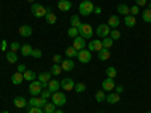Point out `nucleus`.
<instances>
[{
  "label": "nucleus",
  "mask_w": 151,
  "mask_h": 113,
  "mask_svg": "<svg viewBox=\"0 0 151 113\" xmlns=\"http://www.w3.org/2000/svg\"><path fill=\"white\" fill-rule=\"evenodd\" d=\"M94 8L95 6H94V3L91 2V0H83V2L79 5V14L88 17V15L94 14Z\"/></svg>",
  "instance_id": "nucleus-1"
},
{
  "label": "nucleus",
  "mask_w": 151,
  "mask_h": 113,
  "mask_svg": "<svg viewBox=\"0 0 151 113\" xmlns=\"http://www.w3.org/2000/svg\"><path fill=\"white\" fill-rule=\"evenodd\" d=\"M77 29H79V36H82L83 39H91L92 35H94V30H92V27L89 26V24L82 23Z\"/></svg>",
  "instance_id": "nucleus-2"
},
{
  "label": "nucleus",
  "mask_w": 151,
  "mask_h": 113,
  "mask_svg": "<svg viewBox=\"0 0 151 113\" xmlns=\"http://www.w3.org/2000/svg\"><path fill=\"white\" fill-rule=\"evenodd\" d=\"M30 12H32V15H33V17L41 18V17H45V14H47V8L42 6V5H40V3H32Z\"/></svg>",
  "instance_id": "nucleus-3"
},
{
  "label": "nucleus",
  "mask_w": 151,
  "mask_h": 113,
  "mask_svg": "<svg viewBox=\"0 0 151 113\" xmlns=\"http://www.w3.org/2000/svg\"><path fill=\"white\" fill-rule=\"evenodd\" d=\"M52 103L56 106V107H60V106H65V103H67V97H65V94L64 92H55V94H52Z\"/></svg>",
  "instance_id": "nucleus-4"
},
{
  "label": "nucleus",
  "mask_w": 151,
  "mask_h": 113,
  "mask_svg": "<svg viewBox=\"0 0 151 113\" xmlns=\"http://www.w3.org/2000/svg\"><path fill=\"white\" fill-rule=\"evenodd\" d=\"M42 89H44V87H42V83L33 80V82L30 83V86H29V94H30L32 97H38V95L42 92Z\"/></svg>",
  "instance_id": "nucleus-5"
},
{
  "label": "nucleus",
  "mask_w": 151,
  "mask_h": 113,
  "mask_svg": "<svg viewBox=\"0 0 151 113\" xmlns=\"http://www.w3.org/2000/svg\"><path fill=\"white\" fill-rule=\"evenodd\" d=\"M47 104V99L45 98H42L41 95L40 97H32L29 101H27V106H30V107H44Z\"/></svg>",
  "instance_id": "nucleus-6"
},
{
  "label": "nucleus",
  "mask_w": 151,
  "mask_h": 113,
  "mask_svg": "<svg viewBox=\"0 0 151 113\" xmlns=\"http://www.w3.org/2000/svg\"><path fill=\"white\" fill-rule=\"evenodd\" d=\"M109 33H110V27L107 26V24H100V26L97 27V30H95V35L98 36V39L100 38H107L109 36Z\"/></svg>",
  "instance_id": "nucleus-7"
},
{
  "label": "nucleus",
  "mask_w": 151,
  "mask_h": 113,
  "mask_svg": "<svg viewBox=\"0 0 151 113\" xmlns=\"http://www.w3.org/2000/svg\"><path fill=\"white\" fill-rule=\"evenodd\" d=\"M77 57H79V60L82 62V64H88V62H91L92 54H91V51L88 48H83V50H80V51L77 53Z\"/></svg>",
  "instance_id": "nucleus-8"
},
{
  "label": "nucleus",
  "mask_w": 151,
  "mask_h": 113,
  "mask_svg": "<svg viewBox=\"0 0 151 113\" xmlns=\"http://www.w3.org/2000/svg\"><path fill=\"white\" fill-rule=\"evenodd\" d=\"M74 86H76V82H74L73 79H70V77H67V79H64V80H60V87H62L64 91H67V92L73 91Z\"/></svg>",
  "instance_id": "nucleus-9"
},
{
  "label": "nucleus",
  "mask_w": 151,
  "mask_h": 113,
  "mask_svg": "<svg viewBox=\"0 0 151 113\" xmlns=\"http://www.w3.org/2000/svg\"><path fill=\"white\" fill-rule=\"evenodd\" d=\"M115 82H113V79H104L103 82H101V87H103V91L104 92H112L113 89H115Z\"/></svg>",
  "instance_id": "nucleus-10"
},
{
  "label": "nucleus",
  "mask_w": 151,
  "mask_h": 113,
  "mask_svg": "<svg viewBox=\"0 0 151 113\" xmlns=\"http://www.w3.org/2000/svg\"><path fill=\"white\" fill-rule=\"evenodd\" d=\"M103 48V42L100 39H92L89 41V44H88V50L92 53V51H100V50Z\"/></svg>",
  "instance_id": "nucleus-11"
},
{
  "label": "nucleus",
  "mask_w": 151,
  "mask_h": 113,
  "mask_svg": "<svg viewBox=\"0 0 151 113\" xmlns=\"http://www.w3.org/2000/svg\"><path fill=\"white\" fill-rule=\"evenodd\" d=\"M36 77H38V82L42 83V87H44V89H47L48 82L52 80V72H41L40 75H36Z\"/></svg>",
  "instance_id": "nucleus-12"
},
{
  "label": "nucleus",
  "mask_w": 151,
  "mask_h": 113,
  "mask_svg": "<svg viewBox=\"0 0 151 113\" xmlns=\"http://www.w3.org/2000/svg\"><path fill=\"white\" fill-rule=\"evenodd\" d=\"M73 47L77 50V51H80V50L86 48V39H83L82 36H77V38H74L73 39Z\"/></svg>",
  "instance_id": "nucleus-13"
},
{
  "label": "nucleus",
  "mask_w": 151,
  "mask_h": 113,
  "mask_svg": "<svg viewBox=\"0 0 151 113\" xmlns=\"http://www.w3.org/2000/svg\"><path fill=\"white\" fill-rule=\"evenodd\" d=\"M47 89L52 92V94H55V92H58L59 89H60V82L59 80H55V79H52L48 82V84H47Z\"/></svg>",
  "instance_id": "nucleus-14"
},
{
  "label": "nucleus",
  "mask_w": 151,
  "mask_h": 113,
  "mask_svg": "<svg viewBox=\"0 0 151 113\" xmlns=\"http://www.w3.org/2000/svg\"><path fill=\"white\" fill-rule=\"evenodd\" d=\"M71 2H70V0H59V2H58V8L62 11V12H67V11H70L71 9Z\"/></svg>",
  "instance_id": "nucleus-15"
},
{
  "label": "nucleus",
  "mask_w": 151,
  "mask_h": 113,
  "mask_svg": "<svg viewBox=\"0 0 151 113\" xmlns=\"http://www.w3.org/2000/svg\"><path fill=\"white\" fill-rule=\"evenodd\" d=\"M60 68L64 69V71H73V69H74V62H73V59H65V60H62Z\"/></svg>",
  "instance_id": "nucleus-16"
},
{
  "label": "nucleus",
  "mask_w": 151,
  "mask_h": 113,
  "mask_svg": "<svg viewBox=\"0 0 151 113\" xmlns=\"http://www.w3.org/2000/svg\"><path fill=\"white\" fill-rule=\"evenodd\" d=\"M121 99V97H119V94H116V92H112V94H107L106 95V101L109 103V104H115V103H118Z\"/></svg>",
  "instance_id": "nucleus-17"
},
{
  "label": "nucleus",
  "mask_w": 151,
  "mask_h": 113,
  "mask_svg": "<svg viewBox=\"0 0 151 113\" xmlns=\"http://www.w3.org/2000/svg\"><path fill=\"white\" fill-rule=\"evenodd\" d=\"M18 33L21 36H24V38H27V36L32 35V27L27 26V24H23V26H20V29H18Z\"/></svg>",
  "instance_id": "nucleus-18"
},
{
  "label": "nucleus",
  "mask_w": 151,
  "mask_h": 113,
  "mask_svg": "<svg viewBox=\"0 0 151 113\" xmlns=\"http://www.w3.org/2000/svg\"><path fill=\"white\" fill-rule=\"evenodd\" d=\"M14 106L18 107V109L26 107V106H27V99L24 98V97H15V98H14Z\"/></svg>",
  "instance_id": "nucleus-19"
},
{
  "label": "nucleus",
  "mask_w": 151,
  "mask_h": 113,
  "mask_svg": "<svg viewBox=\"0 0 151 113\" xmlns=\"http://www.w3.org/2000/svg\"><path fill=\"white\" fill-rule=\"evenodd\" d=\"M11 80H12V83H14L15 86H18V84H21L23 83V80H24V77H23V74L21 72H14L12 74V77H11Z\"/></svg>",
  "instance_id": "nucleus-20"
},
{
  "label": "nucleus",
  "mask_w": 151,
  "mask_h": 113,
  "mask_svg": "<svg viewBox=\"0 0 151 113\" xmlns=\"http://www.w3.org/2000/svg\"><path fill=\"white\" fill-rule=\"evenodd\" d=\"M32 50H33V48H32L30 44H23L20 51H21V54H23L24 57H29V56H32Z\"/></svg>",
  "instance_id": "nucleus-21"
},
{
  "label": "nucleus",
  "mask_w": 151,
  "mask_h": 113,
  "mask_svg": "<svg viewBox=\"0 0 151 113\" xmlns=\"http://www.w3.org/2000/svg\"><path fill=\"white\" fill-rule=\"evenodd\" d=\"M56 15L53 14V12H52V9H50V8H47V14H45V21L48 23V24H55L56 23Z\"/></svg>",
  "instance_id": "nucleus-22"
},
{
  "label": "nucleus",
  "mask_w": 151,
  "mask_h": 113,
  "mask_svg": "<svg viewBox=\"0 0 151 113\" xmlns=\"http://www.w3.org/2000/svg\"><path fill=\"white\" fill-rule=\"evenodd\" d=\"M124 24L127 27H133V26H136V17H133V15H125L124 17Z\"/></svg>",
  "instance_id": "nucleus-23"
},
{
  "label": "nucleus",
  "mask_w": 151,
  "mask_h": 113,
  "mask_svg": "<svg viewBox=\"0 0 151 113\" xmlns=\"http://www.w3.org/2000/svg\"><path fill=\"white\" fill-rule=\"evenodd\" d=\"M23 77H24V80H27V82H33L36 79V72L32 71V69H26L24 74H23Z\"/></svg>",
  "instance_id": "nucleus-24"
},
{
  "label": "nucleus",
  "mask_w": 151,
  "mask_h": 113,
  "mask_svg": "<svg viewBox=\"0 0 151 113\" xmlns=\"http://www.w3.org/2000/svg\"><path fill=\"white\" fill-rule=\"evenodd\" d=\"M107 26H109V27H113V29L118 27V26H119V18H118L116 15H112V17L107 20Z\"/></svg>",
  "instance_id": "nucleus-25"
},
{
  "label": "nucleus",
  "mask_w": 151,
  "mask_h": 113,
  "mask_svg": "<svg viewBox=\"0 0 151 113\" xmlns=\"http://www.w3.org/2000/svg\"><path fill=\"white\" fill-rule=\"evenodd\" d=\"M116 9H118V12H119V14H121V15H124V17L130 14V8H129L127 5H124V3H119Z\"/></svg>",
  "instance_id": "nucleus-26"
},
{
  "label": "nucleus",
  "mask_w": 151,
  "mask_h": 113,
  "mask_svg": "<svg viewBox=\"0 0 151 113\" xmlns=\"http://www.w3.org/2000/svg\"><path fill=\"white\" fill-rule=\"evenodd\" d=\"M109 57H110V51H109L107 48H101L98 51V59L100 60H107Z\"/></svg>",
  "instance_id": "nucleus-27"
},
{
  "label": "nucleus",
  "mask_w": 151,
  "mask_h": 113,
  "mask_svg": "<svg viewBox=\"0 0 151 113\" xmlns=\"http://www.w3.org/2000/svg\"><path fill=\"white\" fill-rule=\"evenodd\" d=\"M106 92L104 91H97L95 92V101L97 103H103V101H106Z\"/></svg>",
  "instance_id": "nucleus-28"
},
{
  "label": "nucleus",
  "mask_w": 151,
  "mask_h": 113,
  "mask_svg": "<svg viewBox=\"0 0 151 113\" xmlns=\"http://www.w3.org/2000/svg\"><path fill=\"white\" fill-rule=\"evenodd\" d=\"M77 53H79V51H77V50H76L73 45H71V47H68V48L65 50V54H67V57H68V59H71V57H77Z\"/></svg>",
  "instance_id": "nucleus-29"
},
{
  "label": "nucleus",
  "mask_w": 151,
  "mask_h": 113,
  "mask_svg": "<svg viewBox=\"0 0 151 113\" xmlns=\"http://www.w3.org/2000/svg\"><path fill=\"white\" fill-rule=\"evenodd\" d=\"M6 60L9 62V64H15V62L18 60L17 53H14V51H8V53H6Z\"/></svg>",
  "instance_id": "nucleus-30"
},
{
  "label": "nucleus",
  "mask_w": 151,
  "mask_h": 113,
  "mask_svg": "<svg viewBox=\"0 0 151 113\" xmlns=\"http://www.w3.org/2000/svg\"><path fill=\"white\" fill-rule=\"evenodd\" d=\"M70 23H71V27H79L80 24H82V21H80L79 15H73V17L70 18Z\"/></svg>",
  "instance_id": "nucleus-31"
},
{
  "label": "nucleus",
  "mask_w": 151,
  "mask_h": 113,
  "mask_svg": "<svg viewBox=\"0 0 151 113\" xmlns=\"http://www.w3.org/2000/svg\"><path fill=\"white\" fill-rule=\"evenodd\" d=\"M42 110H44V113H55L56 106H55L53 103H47V104L42 107Z\"/></svg>",
  "instance_id": "nucleus-32"
},
{
  "label": "nucleus",
  "mask_w": 151,
  "mask_h": 113,
  "mask_svg": "<svg viewBox=\"0 0 151 113\" xmlns=\"http://www.w3.org/2000/svg\"><path fill=\"white\" fill-rule=\"evenodd\" d=\"M103 48H107V50H110V47L113 45V39L110 36H107V38H103Z\"/></svg>",
  "instance_id": "nucleus-33"
},
{
  "label": "nucleus",
  "mask_w": 151,
  "mask_h": 113,
  "mask_svg": "<svg viewBox=\"0 0 151 113\" xmlns=\"http://www.w3.org/2000/svg\"><path fill=\"white\" fill-rule=\"evenodd\" d=\"M142 20L145 23H151V9H144L142 12Z\"/></svg>",
  "instance_id": "nucleus-34"
},
{
  "label": "nucleus",
  "mask_w": 151,
  "mask_h": 113,
  "mask_svg": "<svg viewBox=\"0 0 151 113\" xmlns=\"http://www.w3.org/2000/svg\"><path fill=\"white\" fill-rule=\"evenodd\" d=\"M74 89H76V92H77V94H83L86 91V84L85 83H76Z\"/></svg>",
  "instance_id": "nucleus-35"
},
{
  "label": "nucleus",
  "mask_w": 151,
  "mask_h": 113,
  "mask_svg": "<svg viewBox=\"0 0 151 113\" xmlns=\"http://www.w3.org/2000/svg\"><path fill=\"white\" fill-rule=\"evenodd\" d=\"M106 74H107L109 79H115L116 77V69L113 67H109V68H106Z\"/></svg>",
  "instance_id": "nucleus-36"
},
{
  "label": "nucleus",
  "mask_w": 151,
  "mask_h": 113,
  "mask_svg": "<svg viewBox=\"0 0 151 113\" xmlns=\"http://www.w3.org/2000/svg\"><path fill=\"white\" fill-rule=\"evenodd\" d=\"M52 75H59V74H62V68H60V65H58V64H53V67H52Z\"/></svg>",
  "instance_id": "nucleus-37"
},
{
  "label": "nucleus",
  "mask_w": 151,
  "mask_h": 113,
  "mask_svg": "<svg viewBox=\"0 0 151 113\" xmlns=\"http://www.w3.org/2000/svg\"><path fill=\"white\" fill-rule=\"evenodd\" d=\"M109 36L112 38L113 41H116V39H119V38H121V32H119V30H116V29H113V30H110Z\"/></svg>",
  "instance_id": "nucleus-38"
},
{
  "label": "nucleus",
  "mask_w": 151,
  "mask_h": 113,
  "mask_svg": "<svg viewBox=\"0 0 151 113\" xmlns=\"http://www.w3.org/2000/svg\"><path fill=\"white\" fill-rule=\"evenodd\" d=\"M68 36L73 38V39H74V38H77L79 36V29L77 27H70L68 29Z\"/></svg>",
  "instance_id": "nucleus-39"
},
{
  "label": "nucleus",
  "mask_w": 151,
  "mask_h": 113,
  "mask_svg": "<svg viewBox=\"0 0 151 113\" xmlns=\"http://www.w3.org/2000/svg\"><path fill=\"white\" fill-rule=\"evenodd\" d=\"M18 50H21V44H20V42H17V41H14V42L11 44V51L17 53Z\"/></svg>",
  "instance_id": "nucleus-40"
},
{
  "label": "nucleus",
  "mask_w": 151,
  "mask_h": 113,
  "mask_svg": "<svg viewBox=\"0 0 151 113\" xmlns=\"http://www.w3.org/2000/svg\"><path fill=\"white\" fill-rule=\"evenodd\" d=\"M41 56H42V51H41L40 48H33V50H32V57H35V59H40Z\"/></svg>",
  "instance_id": "nucleus-41"
},
{
  "label": "nucleus",
  "mask_w": 151,
  "mask_h": 113,
  "mask_svg": "<svg viewBox=\"0 0 151 113\" xmlns=\"http://www.w3.org/2000/svg\"><path fill=\"white\" fill-rule=\"evenodd\" d=\"M137 14H139V6H137V5H133V6L130 8V15L136 17Z\"/></svg>",
  "instance_id": "nucleus-42"
},
{
  "label": "nucleus",
  "mask_w": 151,
  "mask_h": 113,
  "mask_svg": "<svg viewBox=\"0 0 151 113\" xmlns=\"http://www.w3.org/2000/svg\"><path fill=\"white\" fill-rule=\"evenodd\" d=\"M40 95H41L42 98H45V99H48L50 97H52V92H50L48 89H42V92H41Z\"/></svg>",
  "instance_id": "nucleus-43"
},
{
  "label": "nucleus",
  "mask_w": 151,
  "mask_h": 113,
  "mask_svg": "<svg viewBox=\"0 0 151 113\" xmlns=\"http://www.w3.org/2000/svg\"><path fill=\"white\" fill-rule=\"evenodd\" d=\"M27 113H44V110L41 107H30Z\"/></svg>",
  "instance_id": "nucleus-44"
},
{
  "label": "nucleus",
  "mask_w": 151,
  "mask_h": 113,
  "mask_svg": "<svg viewBox=\"0 0 151 113\" xmlns=\"http://www.w3.org/2000/svg\"><path fill=\"white\" fill-rule=\"evenodd\" d=\"M62 60H64V59H62L60 54H55V56H53V62H55V64L60 65V64H62Z\"/></svg>",
  "instance_id": "nucleus-45"
},
{
  "label": "nucleus",
  "mask_w": 151,
  "mask_h": 113,
  "mask_svg": "<svg viewBox=\"0 0 151 113\" xmlns=\"http://www.w3.org/2000/svg\"><path fill=\"white\" fill-rule=\"evenodd\" d=\"M27 68H26V65H23V64H20L18 67H17V71L18 72H21V74H24V71H26Z\"/></svg>",
  "instance_id": "nucleus-46"
},
{
  "label": "nucleus",
  "mask_w": 151,
  "mask_h": 113,
  "mask_svg": "<svg viewBox=\"0 0 151 113\" xmlns=\"http://www.w3.org/2000/svg\"><path fill=\"white\" fill-rule=\"evenodd\" d=\"M6 47H8V42L3 39L2 42H0V50H2V51H6Z\"/></svg>",
  "instance_id": "nucleus-47"
},
{
  "label": "nucleus",
  "mask_w": 151,
  "mask_h": 113,
  "mask_svg": "<svg viewBox=\"0 0 151 113\" xmlns=\"http://www.w3.org/2000/svg\"><path fill=\"white\" fill-rule=\"evenodd\" d=\"M145 3H147V0H134V5H137V6H145Z\"/></svg>",
  "instance_id": "nucleus-48"
},
{
  "label": "nucleus",
  "mask_w": 151,
  "mask_h": 113,
  "mask_svg": "<svg viewBox=\"0 0 151 113\" xmlns=\"http://www.w3.org/2000/svg\"><path fill=\"white\" fill-rule=\"evenodd\" d=\"M101 12H103V9L100 8V6H95V8H94V14H98V15H100Z\"/></svg>",
  "instance_id": "nucleus-49"
},
{
  "label": "nucleus",
  "mask_w": 151,
  "mask_h": 113,
  "mask_svg": "<svg viewBox=\"0 0 151 113\" xmlns=\"http://www.w3.org/2000/svg\"><path fill=\"white\" fill-rule=\"evenodd\" d=\"M115 91H116V94H121L124 91V87L122 86H115Z\"/></svg>",
  "instance_id": "nucleus-50"
},
{
  "label": "nucleus",
  "mask_w": 151,
  "mask_h": 113,
  "mask_svg": "<svg viewBox=\"0 0 151 113\" xmlns=\"http://www.w3.org/2000/svg\"><path fill=\"white\" fill-rule=\"evenodd\" d=\"M55 113H64V110H60V109H56V110H55Z\"/></svg>",
  "instance_id": "nucleus-51"
},
{
  "label": "nucleus",
  "mask_w": 151,
  "mask_h": 113,
  "mask_svg": "<svg viewBox=\"0 0 151 113\" xmlns=\"http://www.w3.org/2000/svg\"><path fill=\"white\" fill-rule=\"evenodd\" d=\"M27 2H29V3H35V0H27Z\"/></svg>",
  "instance_id": "nucleus-52"
},
{
  "label": "nucleus",
  "mask_w": 151,
  "mask_h": 113,
  "mask_svg": "<svg viewBox=\"0 0 151 113\" xmlns=\"http://www.w3.org/2000/svg\"><path fill=\"white\" fill-rule=\"evenodd\" d=\"M2 113H9V112H6V110H3V112H2Z\"/></svg>",
  "instance_id": "nucleus-53"
},
{
  "label": "nucleus",
  "mask_w": 151,
  "mask_h": 113,
  "mask_svg": "<svg viewBox=\"0 0 151 113\" xmlns=\"http://www.w3.org/2000/svg\"><path fill=\"white\" fill-rule=\"evenodd\" d=\"M100 113H104V112H100Z\"/></svg>",
  "instance_id": "nucleus-54"
},
{
  "label": "nucleus",
  "mask_w": 151,
  "mask_h": 113,
  "mask_svg": "<svg viewBox=\"0 0 151 113\" xmlns=\"http://www.w3.org/2000/svg\"><path fill=\"white\" fill-rule=\"evenodd\" d=\"M147 113H151V112H147Z\"/></svg>",
  "instance_id": "nucleus-55"
}]
</instances>
